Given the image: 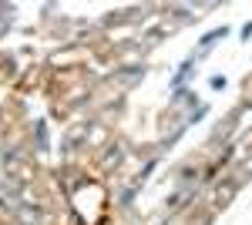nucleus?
<instances>
[{
    "label": "nucleus",
    "mask_w": 252,
    "mask_h": 225,
    "mask_svg": "<svg viewBox=\"0 0 252 225\" xmlns=\"http://www.w3.org/2000/svg\"><path fill=\"white\" fill-rule=\"evenodd\" d=\"M232 195H235V182H222V185L215 188V205H229L232 202Z\"/></svg>",
    "instance_id": "f03ea898"
},
{
    "label": "nucleus",
    "mask_w": 252,
    "mask_h": 225,
    "mask_svg": "<svg viewBox=\"0 0 252 225\" xmlns=\"http://www.w3.org/2000/svg\"><path fill=\"white\" fill-rule=\"evenodd\" d=\"M17 215H20V222L24 225H40V208H17Z\"/></svg>",
    "instance_id": "7ed1b4c3"
},
{
    "label": "nucleus",
    "mask_w": 252,
    "mask_h": 225,
    "mask_svg": "<svg viewBox=\"0 0 252 225\" xmlns=\"http://www.w3.org/2000/svg\"><path fill=\"white\" fill-rule=\"evenodd\" d=\"M0 175L10 182V178H27L31 175V161L27 155H20L17 148H3L0 151Z\"/></svg>",
    "instance_id": "f257e3e1"
}]
</instances>
